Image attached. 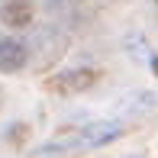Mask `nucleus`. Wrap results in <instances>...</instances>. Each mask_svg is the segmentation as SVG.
<instances>
[{
	"label": "nucleus",
	"mask_w": 158,
	"mask_h": 158,
	"mask_svg": "<svg viewBox=\"0 0 158 158\" xmlns=\"http://www.w3.org/2000/svg\"><path fill=\"white\" fill-rule=\"evenodd\" d=\"M119 135V126L116 123H94L87 129H81V135H77V142L81 145H100V142H110Z\"/></svg>",
	"instance_id": "nucleus-2"
},
{
	"label": "nucleus",
	"mask_w": 158,
	"mask_h": 158,
	"mask_svg": "<svg viewBox=\"0 0 158 158\" xmlns=\"http://www.w3.org/2000/svg\"><path fill=\"white\" fill-rule=\"evenodd\" d=\"M3 16H6V23H13V26L26 23V19H29V3H10L3 10Z\"/></svg>",
	"instance_id": "nucleus-3"
},
{
	"label": "nucleus",
	"mask_w": 158,
	"mask_h": 158,
	"mask_svg": "<svg viewBox=\"0 0 158 158\" xmlns=\"http://www.w3.org/2000/svg\"><path fill=\"white\" fill-rule=\"evenodd\" d=\"M26 64V45L16 39H0V71H16Z\"/></svg>",
	"instance_id": "nucleus-1"
},
{
	"label": "nucleus",
	"mask_w": 158,
	"mask_h": 158,
	"mask_svg": "<svg viewBox=\"0 0 158 158\" xmlns=\"http://www.w3.org/2000/svg\"><path fill=\"white\" fill-rule=\"evenodd\" d=\"M152 71H155V74H158V58H155V61H152Z\"/></svg>",
	"instance_id": "nucleus-4"
}]
</instances>
